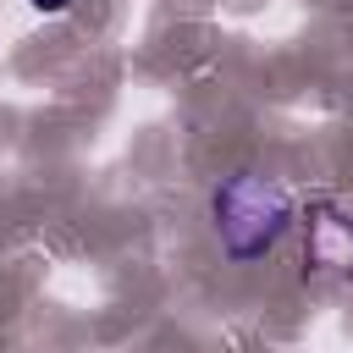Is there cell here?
Returning <instances> with one entry per match:
<instances>
[{"label": "cell", "instance_id": "obj_2", "mask_svg": "<svg viewBox=\"0 0 353 353\" xmlns=\"http://www.w3.org/2000/svg\"><path fill=\"white\" fill-rule=\"evenodd\" d=\"M309 259L325 270H347L353 265V221L336 210H320L309 226Z\"/></svg>", "mask_w": 353, "mask_h": 353}, {"label": "cell", "instance_id": "obj_3", "mask_svg": "<svg viewBox=\"0 0 353 353\" xmlns=\"http://www.w3.org/2000/svg\"><path fill=\"white\" fill-rule=\"evenodd\" d=\"M28 6H33V11H50V17H61L72 0H28Z\"/></svg>", "mask_w": 353, "mask_h": 353}, {"label": "cell", "instance_id": "obj_1", "mask_svg": "<svg viewBox=\"0 0 353 353\" xmlns=\"http://www.w3.org/2000/svg\"><path fill=\"white\" fill-rule=\"evenodd\" d=\"M210 210H215L221 254H226L232 265L265 259V254L287 237V226H292V193H287L281 182H270V176H254V171L226 176V182L215 188Z\"/></svg>", "mask_w": 353, "mask_h": 353}]
</instances>
